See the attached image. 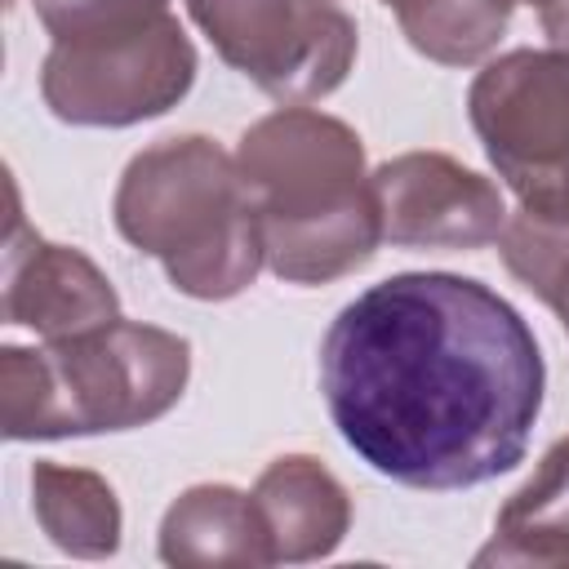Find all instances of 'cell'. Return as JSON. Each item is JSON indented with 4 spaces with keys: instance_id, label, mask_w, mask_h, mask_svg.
I'll return each instance as SVG.
<instances>
[{
    "instance_id": "6da1fadb",
    "label": "cell",
    "mask_w": 569,
    "mask_h": 569,
    "mask_svg": "<svg viewBox=\"0 0 569 569\" xmlns=\"http://www.w3.org/2000/svg\"><path fill=\"white\" fill-rule=\"evenodd\" d=\"M320 391L338 436L405 489H471L525 462L547 365L485 280L400 271L325 329Z\"/></svg>"
},
{
    "instance_id": "7a4b0ae2",
    "label": "cell",
    "mask_w": 569,
    "mask_h": 569,
    "mask_svg": "<svg viewBox=\"0 0 569 569\" xmlns=\"http://www.w3.org/2000/svg\"><path fill=\"white\" fill-rule=\"evenodd\" d=\"M258 204L267 271L284 284H329L373 262L382 213L360 133L316 107L253 120L236 147Z\"/></svg>"
},
{
    "instance_id": "3957f363",
    "label": "cell",
    "mask_w": 569,
    "mask_h": 569,
    "mask_svg": "<svg viewBox=\"0 0 569 569\" xmlns=\"http://www.w3.org/2000/svg\"><path fill=\"white\" fill-rule=\"evenodd\" d=\"M111 218L116 231L156 258L169 284L196 302H227L267 267L258 204L240 164L204 133L142 147L116 182Z\"/></svg>"
},
{
    "instance_id": "277c9868",
    "label": "cell",
    "mask_w": 569,
    "mask_h": 569,
    "mask_svg": "<svg viewBox=\"0 0 569 569\" xmlns=\"http://www.w3.org/2000/svg\"><path fill=\"white\" fill-rule=\"evenodd\" d=\"M191 378V342L142 320L0 347V431L9 440H67L133 431L164 418Z\"/></svg>"
},
{
    "instance_id": "5b68a950",
    "label": "cell",
    "mask_w": 569,
    "mask_h": 569,
    "mask_svg": "<svg viewBox=\"0 0 569 569\" xmlns=\"http://www.w3.org/2000/svg\"><path fill=\"white\" fill-rule=\"evenodd\" d=\"M218 58L280 107L329 98L356 67V18L333 0H182Z\"/></svg>"
},
{
    "instance_id": "8992f818",
    "label": "cell",
    "mask_w": 569,
    "mask_h": 569,
    "mask_svg": "<svg viewBox=\"0 0 569 569\" xmlns=\"http://www.w3.org/2000/svg\"><path fill=\"white\" fill-rule=\"evenodd\" d=\"M196 44L169 13L129 36L49 44L40 98L62 124L129 129L173 111L196 84Z\"/></svg>"
},
{
    "instance_id": "52a82bcc",
    "label": "cell",
    "mask_w": 569,
    "mask_h": 569,
    "mask_svg": "<svg viewBox=\"0 0 569 569\" xmlns=\"http://www.w3.org/2000/svg\"><path fill=\"white\" fill-rule=\"evenodd\" d=\"M467 116L516 200H538L569 173V53L511 49L489 58L467 89Z\"/></svg>"
},
{
    "instance_id": "ba28073f",
    "label": "cell",
    "mask_w": 569,
    "mask_h": 569,
    "mask_svg": "<svg viewBox=\"0 0 569 569\" xmlns=\"http://www.w3.org/2000/svg\"><path fill=\"white\" fill-rule=\"evenodd\" d=\"M382 240L400 249H485L507 227V200L493 178L445 151H405L373 173Z\"/></svg>"
},
{
    "instance_id": "9c48e42d",
    "label": "cell",
    "mask_w": 569,
    "mask_h": 569,
    "mask_svg": "<svg viewBox=\"0 0 569 569\" xmlns=\"http://www.w3.org/2000/svg\"><path fill=\"white\" fill-rule=\"evenodd\" d=\"M120 320V293L107 271L71 249L44 240L27 227L13 191V218L4 236V325H22L44 342L76 338Z\"/></svg>"
},
{
    "instance_id": "30bf717a",
    "label": "cell",
    "mask_w": 569,
    "mask_h": 569,
    "mask_svg": "<svg viewBox=\"0 0 569 569\" xmlns=\"http://www.w3.org/2000/svg\"><path fill=\"white\" fill-rule=\"evenodd\" d=\"M253 507L271 565H311L342 547L351 529L347 485L311 453H280L253 480Z\"/></svg>"
},
{
    "instance_id": "8fae6325",
    "label": "cell",
    "mask_w": 569,
    "mask_h": 569,
    "mask_svg": "<svg viewBox=\"0 0 569 569\" xmlns=\"http://www.w3.org/2000/svg\"><path fill=\"white\" fill-rule=\"evenodd\" d=\"M156 551L173 569H262L271 565L253 493L236 485L182 489L160 516Z\"/></svg>"
},
{
    "instance_id": "7c38bea8",
    "label": "cell",
    "mask_w": 569,
    "mask_h": 569,
    "mask_svg": "<svg viewBox=\"0 0 569 569\" xmlns=\"http://www.w3.org/2000/svg\"><path fill=\"white\" fill-rule=\"evenodd\" d=\"M476 565H569V436L551 440L533 476L498 507Z\"/></svg>"
},
{
    "instance_id": "4fadbf2b",
    "label": "cell",
    "mask_w": 569,
    "mask_h": 569,
    "mask_svg": "<svg viewBox=\"0 0 569 569\" xmlns=\"http://www.w3.org/2000/svg\"><path fill=\"white\" fill-rule=\"evenodd\" d=\"M31 511L40 533L76 560H107L120 551V533H124L120 498L107 485V476L89 467L40 458L31 467Z\"/></svg>"
},
{
    "instance_id": "5bb4252c",
    "label": "cell",
    "mask_w": 569,
    "mask_h": 569,
    "mask_svg": "<svg viewBox=\"0 0 569 569\" xmlns=\"http://www.w3.org/2000/svg\"><path fill=\"white\" fill-rule=\"evenodd\" d=\"M405 40L440 67L485 62L511 22V0H382Z\"/></svg>"
},
{
    "instance_id": "9a60e30c",
    "label": "cell",
    "mask_w": 569,
    "mask_h": 569,
    "mask_svg": "<svg viewBox=\"0 0 569 569\" xmlns=\"http://www.w3.org/2000/svg\"><path fill=\"white\" fill-rule=\"evenodd\" d=\"M498 253H502L507 271L529 293H538L569 333V227L556 218L516 209V213H507Z\"/></svg>"
},
{
    "instance_id": "2e32d148",
    "label": "cell",
    "mask_w": 569,
    "mask_h": 569,
    "mask_svg": "<svg viewBox=\"0 0 569 569\" xmlns=\"http://www.w3.org/2000/svg\"><path fill=\"white\" fill-rule=\"evenodd\" d=\"M31 9L53 44L129 36L169 18V0H31Z\"/></svg>"
},
{
    "instance_id": "e0dca14e",
    "label": "cell",
    "mask_w": 569,
    "mask_h": 569,
    "mask_svg": "<svg viewBox=\"0 0 569 569\" xmlns=\"http://www.w3.org/2000/svg\"><path fill=\"white\" fill-rule=\"evenodd\" d=\"M520 209L542 213V218H556V222H565V227H569V173H565L556 187H547L538 200H525Z\"/></svg>"
},
{
    "instance_id": "ac0fdd59",
    "label": "cell",
    "mask_w": 569,
    "mask_h": 569,
    "mask_svg": "<svg viewBox=\"0 0 569 569\" xmlns=\"http://www.w3.org/2000/svg\"><path fill=\"white\" fill-rule=\"evenodd\" d=\"M538 18H542V36L551 40V49L569 53V0H556V4H547Z\"/></svg>"
},
{
    "instance_id": "d6986e66",
    "label": "cell",
    "mask_w": 569,
    "mask_h": 569,
    "mask_svg": "<svg viewBox=\"0 0 569 569\" xmlns=\"http://www.w3.org/2000/svg\"><path fill=\"white\" fill-rule=\"evenodd\" d=\"M511 4H529V9H538V13H542V9H547V4H556V0H511Z\"/></svg>"
}]
</instances>
